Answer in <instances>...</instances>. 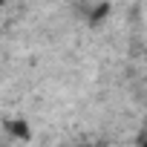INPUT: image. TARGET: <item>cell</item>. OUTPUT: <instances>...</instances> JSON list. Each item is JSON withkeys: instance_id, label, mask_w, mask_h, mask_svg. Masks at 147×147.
<instances>
[{"instance_id": "1", "label": "cell", "mask_w": 147, "mask_h": 147, "mask_svg": "<svg viewBox=\"0 0 147 147\" xmlns=\"http://www.w3.org/2000/svg\"><path fill=\"white\" fill-rule=\"evenodd\" d=\"M144 147H147V144H144Z\"/></svg>"}]
</instances>
